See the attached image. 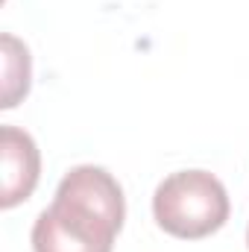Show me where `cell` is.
Listing matches in <instances>:
<instances>
[{"mask_svg": "<svg viewBox=\"0 0 249 252\" xmlns=\"http://www.w3.org/2000/svg\"><path fill=\"white\" fill-rule=\"evenodd\" d=\"M153 214L167 235L199 241L229 220V193L208 170H179L156 188Z\"/></svg>", "mask_w": 249, "mask_h": 252, "instance_id": "cell-1", "label": "cell"}, {"mask_svg": "<svg viewBox=\"0 0 249 252\" xmlns=\"http://www.w3.org/2000/svg\"><path fill=\"white\" fill-rule=\"evenodd\" d=\"M56 199L76 202V205L106 217L118 229H124V217H126L124 190L106 167L79 164V167L67 170L64 179L59 182V188H56Z\"/></svg>", "mask_w": 249, "mask_h": 252, "instance_id": "cell-4", "label": "cell"}, {"mask_svg": "<svg viewBox=\"0 0 249 252\" xmlns=\"http://www.w3.org/2000/svg\"><path fill=\"white\" fill-rule=\"evenodd\" d=\"M247 241H249V232H247Z\"/></svg>", "mask_w": 249, "mask_h": 252, "instance_id": "cell-6", "label": "cell"}, {"mask_svg": "<svg viewBox=\"0 0 249 252\" xmlns=\"http://www.w3.org/2000/svg\"><path fill=\"white\" fill-rule=\"evenodd\" d=\"M118 232L106 217L53 196L32 226V252H112Z\"/></svg>", "mask_w": 249, "mask_h": 252, "instance_id": "cell-2", "label": "cell"}, {"mask_svg": "<svg viewBox=\"0 0 249 252\" xmlns=\"http://www.w3.org/2000/svg\"><path fill=\"white\" fill-rule=\"evenodd\" d=\"M0 205L15 208L18 202L30 199V193L38 185L41 173V156L35 141L18 129V126H3L0 129Z\"/></svg>", "mask_w": 249, "mask_h": 252, "instance_id": "cell-3", "label": "cell"}, {"mask_svg": "<svg viewBox=\"0 0 249 252\" xmlns=\"http://www.w3.org/2000/svg\"><path fill=\"white\" fill-rule=\"evenodd\" d=\"M0 56H3V100H0V109H12L30 91V76H32L30 50L15 35L6 32V35H0Z\"/></svg>", "mask_w": 249, "mask_h": 252, "instance_id": "cell-5", "label": "cell"}]
</instances>
